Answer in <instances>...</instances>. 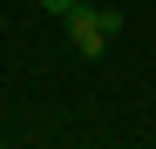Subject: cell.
Instances as JSON below:
<instances>
[{"instance_id": "cell-4", "label": "cell", "mask_w": 156, "mask_h": 149, "mask_svg": "<svg viewBox=\"0 0 156 149\" xmlns=\"http://www.w3.org/2000/svg\"><path fill=\"white\" fill-rule=\"evenodd\" d=\"M149 20H156V14H149Z\"/></svg>"}, {"instance_id": "cell-2", "label": "cell", "mask_w": 156, "mask_h": 149, "mask_svg": "<svg viewBox=\"0 0 156 149\" xmlns=\"http://www.w3.org/2000/svg\"><path fill=\"white\" fill-rule=\"evenodd\" d=\"M34 7H41V14H61V20H68L75 7H82V0H34Z\"/></svg>"}, {"instance_id": "cell-1", "label": "cell", "mask_w": 156, "mask_h": 149, "mask_svg": "<svg viewBox=\"0 0 156 149\" xmlns=\"http://www.w3.org/2000/svg\"><path fill=\"white\" fill-rule=\"evenodd\" d=\"M68 41H75V54H82V61H102L115 34L102 27V7H75V14H68Z\"/></svg>"}, {"instance_id": "cell-3", "label": "cell", "mask_w": 156, "mask_h": 149, "mask_svg": "<svg viewBox=\"0 0 156 149\" xmlns=\"http://www.w3.org/2000/svg\"><path fill=\"white\" fill-rule=\"evenodd\" d=\"M0 27H7V14H0Z\"/></svg>"}]
</instances>
